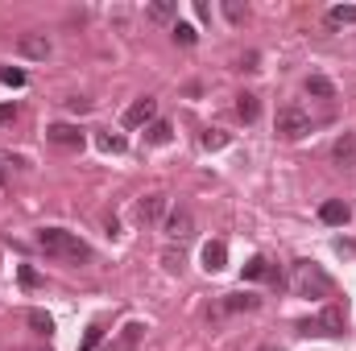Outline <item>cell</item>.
Masks as SVG:
<instances>
[{
	"label": "cell",
	"instance_id": "obj_1",
	"mask_svg": "<svg viewBox=\"0 0 356 351\" xmlns=\"http://www.w3.org/2000/svg\"><path fill=\"white\" fill-rule=\"evenodd\" d=\"M38 248H42L46 257L67 261V264L91 261V244L88 240H79L75 232H67V228H42V232H38Z\"/></svg>",
	"mask_w": 356,
	"mask_h": 351
},
{
	"label": "cell",
	"instance_id": "obj_2",
	"mask_svg": "<svg viewBox=\"0 0 356 351\" xmlns=\"http://www.w3.org/2000/svg\"><path fill=\"white\" fill-rule=\"evenodd\" d=\"M290 289H294L298 298H332V293H336V281H332L315 261H298L294 273H290Z\"/></svg>",
	"mask_w": 356,
	"mask_h": 351
},
{
	"label": "cell",
	"instance_id": "obj_3",
	"mask_svg": "<svg viewBox=\"0 0 356 351\" xmlns=\"http://www.w3.org/2000/svg\"><path fill=\"white\" fill-rule=\"evenodd\" d=\"M344 327H348V306H340V302H332V306H323L319 314L294 323V331L307 335V339H315V335H344Z\"/></svg>",
	"mask_w": 356,
	"mask_h": 351
},
{
	"label": "cell",
	"instance_id": "obj_4",
	"mask_svg": "<svg viewBox=\"0 0 356 351\" xmlns=\"http://www.w3.org/2000/svg\"><path fill=\"white\" fill-rule=\"evenodd\" d=\"M273 128H277V137H282V141H302V137L311 132V116H307L298 103H286V108H277Z\"/></svg>",
	"mask_w": 356,
	"mask_h": 351
},
{
	"label": "cell",
	"instance_id": "obj_5",
	"mask_svg": "<svg viewBox=\"0 0 356 351\" xmlns=\"http://www.w3.org/2000/svg\"><path fill=\"white\" fill-rule=\"evenodd\" d=\"M158 120V99H149V95H141L129 112H124V128H149Z\"/></svg>",
	"mask_w": 356,
	"mask_h": 351
},
{
	"label": "cell",
	"instance_id": "obj_6",
	"mask_svg": "<svg viewBox=\"0 0 356 351\" xmlns=\"http://www.w3.org/2000/svg\"><path fill=\"white\" fill-rule=\"evenodd\" d=\"M46 141L58 145V149H83V128H75V124H50Z\"/></svg>",
	"mask_w": 356,
	"mask_h": 351
},
{
	"label": "cell",
	"instance_id": "obj_7",
	"mask_svg": "<svg viewBox=\"0 0 356 351\" xmlns=\"http://www.w3.org/2000/svg\"><path fill=\"white\" fill-rule=\"evenodd\" d=\"M17 50H21L25 58L46 62V58H50V37H46V33H21V37H17Z\"/></svg>",
	"mask_w": 356,
	"mask_h": 351
},
{
	"label": "cell",
	"instance_id": "obj_8",
	"mask_svg": "<svg viewBox=\"0 0 356 351\" xmlns=\"http://www.w3.org/2000/svg\"><path fill=\"white\" fill-rule=\"evenodd\" d=\"M166 232H170V240H191L195 236V215L186 211V207H178L166 215Z\"/></svg>",
	"mask_w": 356,
	"mask_h": 351
},
{
	"label": "cell",
	"instance_id": "obj_9",
	"mask_svg": "<svg viewBox=\"0 0 356 351\" xmlns=\"http://www.w3.org/2000/svg\"><path fill=\"white\" fill-rule=\"evenodd\" d=\"M332 162L344 166V170H356V132H344V137L332 145Z\"/></svg>",
	"mask_w": 356,
	"mask_h": 351
},
{
	"label": "cell",
	"instance_id": "obj_10",
	"mask_svg": "<svg viewBox=\"0 0 356 351\" xmlns=\"http://www.w3.org/2000/svg\"><path fill=\"white\" fill-rule=\"evenodd\" d=\"M319 219H323L327 228H344V223L353 219V211H348V203H340V198H327V203L319 207Z\"/></svg>",
	"mask_w": 356,
	"mask_h": 351
},
{
	"label": "cell",
	"instance_id": "obj_11",
	"mask_svg": "<svg viewBox=\"0 0 356 351\" xmlns=\"http://www.w3.org/2000/svg\"><path fill=\"white\" fill-rule=\"evenodd\" d=\"M166 215V194H149V198H141V207H137V219L141 223H158Z\"/></svg>",
	"mask_w": 356,
	"mask_h": 351
},
{
	"label": "cell",
	"instance_id": "obj_12",
	"mask_svg": "<svg viewBox=\"0 0 356 351\" xmlns=\"http://www.w3.org/2000/svg\"><path fill=\"white\" fill-rule=\"evenodd\" d=\"M224 264H228V244H224V240L203 244V268H207V273H220Z\"/></svg>",
	"mask_w": 356,
	"mask_h": 351
},
{
	"label": "cell",
	"instance_id": "obj_13",
	"mask_svg": "<svg viewBox=\"0 0 356 351\" xmlns=\"http://www.w3.org/2000/svg\"><path fill=\"white\" fill-rule=\"evenodd\" d=\"M307 95H315V99H336V87H332V79H323V75H307Z\"/></svg>",
	"mask_w": 356,
	"mask_h": 351
},
{
	"label": "cell",
	"instance_id": "obj_14",
	"mask_svg": "<svg viewBox=\"0 0 356 351\" xmlns=\"http://www.w3.org/2000/svg\"><path fill=\"white\" fill-rule=\"evenodd\" d=\"M257 112H261L257 95H249V91H245V95H236V116H241L245 124H253V120H257Z\"/></svg>",
	"mask_w": 356,
	"mask_h": 351
},
{
	"label": "cell",
	"instance_id": "obj_15",
	"mask_svg": "<svg viewBox=\"0 0 356 351\" xmlns=\"http://www.w3.org/2000/svg\"><path fill=\"white\" fill-rule=\"evenodd\" d=\"M170 137H175L170 120H154V124L145 128V141H149V145H170Z\"/></svg>",
	"mask_w": 356,
	"mask_h": 351
},
{
	"label": "cell",
	"instance_id": "obj_16",
	"mask_svg": "<svg viewBox=\"0 0 356 351\" xmlns=\"http://www.w3.org/2000/svg\"><path fill=\"white\" fill-rule=\"evenodd\" d=\"M261 306V298H253V293H228L224 298V310L228 314H236V310H257Z\"/></svg>",
	"mask_w": 356,
	"mask_h": 351
},
{
	"label": "cell",
	"instance_id": "obj_17",
	"mask_svg": "<svg viewBox=\"0 0 356 351\" xmlns=\"http://www.w3.org/2000/svg\"><path fill=\"white\" fill-rule=\"evenodd\" d=\"M327 25H356V4H336V8H327Z\"/></svg>",
	"mask_w": 356,
	"mask_h": 351
},
{
	"label": "cell",
	"instance_id": "obj_18",
	"mask_svg": "<svg viewBox=\"0 0 356 351\" xmlns=\"http://www.w3.org/2000/svg\"><path fill=\"white\" fill-rule=\"evenodd\" d=\"M95 145H99L104 153H124V149H129V141H124L120 132H95Z\"/></svg>",
	"mask_w": 356,
	"mask_h": 351
},
{
	"label": "cell",
	"instance_id": "obj_19",
	"mask_svg": "<svg viewBox=\"0 0 356 351\" xmlns=\"http://www.w3.org/2000/svg\"><path fill=\"white\" fill-rule=\"evenodd\" d=\"M175 12H178V4H175V0H154V4L145 8V17H149V21H170Z\"/></svg>",
	"mask_w": 356,
	"mask_h": 351
},
{
	"label": "cell",
	"instance_id": "obj_20",
	"mask_svg": "<svg viewBox=\"0 0 356 351\" xmlns=\"http://www.w3.org/2000/svg\"><path fill=\"white\" fill-rule=\"evenodd\" d=\"M170 33H175L178 46H195V42H199V29H195V25H186V21H175V29H170Z\"/></svg>",
	"mask_w": 356,
	"mask_h": 351
},
{
	"label": "cell",
	"instance_id": "obj_21",
	"mask_svg": "<svg viewBox=\"0 0 356 351\" xmlns=\"http://www.w3.org/2000/svg\"><path fill=\"white\" fill-rule=\"evenodd\" d=\"M141 335H145V327H141V323H129L124 335H120V351H133L137 343H141Z\"/></svg>",
	"mask_w": 356,
	"mask_h": 351
},
{
	"label": "cell",
	"instance_id": "obj_22",
	"mask_svg": "<svg viewBox=\"0 0 356 351\" xmlns=\"http://www.w3.org/2000/svg\"><path fill=\"white\" fill-rule=\"evenodd\" d=\"M199 145H203V149H224V145H228V132H224V128H207V132L199 137Z\"/></svg>",
	"mask_w": 356,
	"mask_h": 351
},
{
	"label": "cell",
	"instance_id": "obj_23",
	"mask_svg": "<svg viewBox=\"0 0 356 351\" xmlns=\"http://www.w3.org/2000/svg\"><path fill=\"white\" fill-rule=\"evenodd\" d=\"M25 318H29V327H38V331H42V335H54V318H50V314H46V310H29V314H25Z\"/></svg>",
	"mask_w": 356,
	"mask_h": 351
},
{
	"label": "cell",
	"instance_id": "obj_24",
	"mask_svg": "<svg viewBox=\"0 0 356 351\" xmlns=\"http://www.w3.org/2000/svg\"><path fill=\"white\" fill-rule=\"evenodd\" d=\"M241 273H245V281H261V277L269 273V261H266V257H253V261L245 264Z\"/></svg>",
	"mask_w": 356,
	"mask_h": 351
},
{
	"label": "cell",
	"instance_id": "obj_25",
	"mask_svg": "<svg viewBox=\"0 0 356 351\" xmlns=\"http://www.w3.org/2000/svg\"><path fill=\"white\" fill-rule=\"evenodd\" d=\"M99 339H104V323H91L88 335L79 339V351H95V348H99Z\"/></svg>",
	"mask_w": 356,
	"mask_h": 351
},
{
	"label": "cell",
	"instance_id": "obj_26",
	"mask_svg": "<svg viewBox=\"0 0 356 351\" xmlns=\"http://www.w3.org/2000/svg\"><path fill=\"white\" fill-rule=\"evenodd\" d=\"M224 17H228L232 25H241V21L249 17V4H241V0H224Z\"/></svg>",
	"mask_w": 356,
	"mask_h": 351
},
{
	"label": "cell",
	"instance_id": "obj_27",
	"mask_svg": "<svg viewBox=\"0 0 356 351\" xmlns=\"http://www.w3.org/2000/svg\"><path fill=\"white\" fill-rule=\"evenodd\" d=\"M0 83H8V87H25L29 79H25V71H17V67H4V71H0Z\"/></svg>",
	"mask_w": 356,
	"mask_h": 351
},
{
	"label": "cell",
	"instance_id": "obj_28",
	"mask_svg": "<svg viewBox=\"0 0 356 351\" xmlns=\"http://www.w3.org/2000/svg\"><path fill=\"white\" fill-rule=\"evenodd\" d=\"M162 261H166V268H170V273H182V252L166 248V252H162Z\"/></svg>",
	"mask_w": 356,
	"mask_h": 351
},
{
	"label": "cell",
	"instance_id": "obj_29",
	"mask_svg": "<svg viewBox=\"0 0 356 351\" xmlns=\"http://www.w3.org/2000/svg\"><path fill=\"white\" fill-rule=\"evenodd\" d=\"M17 277H21V285H25V289H33V285L42 281V277H38V273H33L29 264H21V273H17Z\"/></svg>",
	"mask_w": 356,
	"mask_h": 351
},
{
	"label": "cell",
	"instance_id": "obj_30",
	"mask_svg": "<svg viewBox=\"0 0 356 351\" xmlns=\"http://www.w3.org/2000/svg\"><path fill=\"white\" fill-rule=\"evenodd\" d=\"M17 120V103H0V124H13Z\"/></svg>",
	"mask_w": 356,
	"mask_h": 351
},
{
	"label": "cell",
	"instance_id": "obj_31",
	"mask_svg": "<svg viewBox=\"0 0 356 351\" xmlns=\"http://www.w3.org/2000/svg\"><path fill=\"white\" fill-rule=\"evenodd\" d=\"M67 108H71V112H88V108H91V99H83V95H75V99H67Z\"/></svg>",
	"mask_w": 356,
	"mask_h": 351
},
{
	"label": "cell",
	"instance_id": "obj_32",
	"mask_svg": "<svg viewBox=\"0 0 356 351\" xmlns=\"http://www.w3.org/2000/svg\"><path fill=\"white\" fill-rule=\"evenodd\" d=\"M241 67H245V71H257V54H253V50H249V54H245V58H241Z\"/></svg>",
	"mask_w": 356,
	"mask_h": 351
},
{
	"label": "cell",
	"instance_id": "obj_33",
	"mask_svg": "<svg viewBox=\"0 0 356 351\" xmlns=\"http://www.w3.org/2000/svg\"><path fill=\"white\" fill-rule=\"evenodd\" d=\"M4 182H8V170H4V162H0V186H4Z\"/></svg>",
	"mask_w": 356,
	"mask_h": 351
},
{
	"label": "cell",
	"instance_id": "obj_34",
	"mask_svg": "<svg viewBox=\"0 0 356 351\" xmlns=\"http://www.w3.org/2000/svg\"><path fill=\"white\" fill-rule=\"evenodd\" d=\"M257 351H282V348H277V343H266V348H257Z\"/></svg>",
	"mask_w": 356,
	"mask_h": 351
}]
</instances>
